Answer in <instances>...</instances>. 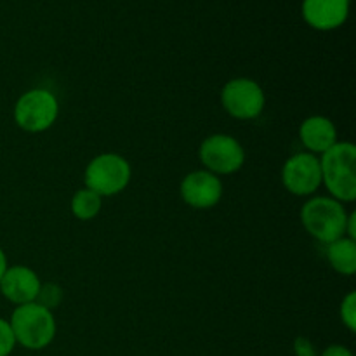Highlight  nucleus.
Here are the masks:
<instances>
[{
    "instance_id": "21",
    "label": "nucleus",
    "mask_w": 356,
    "mask_h": 356,
    "mask_svg": "<svg viewBox=\"0 0 356 356\" xmlns=\"http://www.w3.org/2000/svg\"><path fill=\"white\" fill-rule=\"evenodd\" d=\"M7 268H9V264H7V256H6V252L0 249V280H2V277H3V273H6Z\"/></svg>"
},
{
    "instance_id": "17",
    "label": "nucleus",
    "mask_w": 356,
    "mask_h": 356,
    "mask_svg": "<svg viewBox=\"0 0 356 356\" xmlns=\"http://www.w3.org/2000/svg\"><path fill=\"white\" fill-rule=\"evenodd\" d=\"M14 348H16V339H14L9 320L0 318V356H9Z\"/></svg>"
},
{
    "instance_id": "19",
    "label": "nucleus",
    "mask_w": 356,
    "mask_h": 356,
    "mask_svg": "<svg viewBox=\"0 0 356 356\" xmlns=\"http://www.w3.org/2000/svg\"><path fill=\"white\" fill-rule=\"evenodd\" d=\"M318 356H353V353H351L350 348L343 346V344H330Z\"/></svg>"
},
{
    "instance_id": "13",
    "label": "nucleus",
    "mask_w": 356,
    "mask_h": 356,
    "mask_svg": "<svg viewBox=\"0 0 356 356\" xmlns=\"http://www.w3.org/2000/svg\"><path fill=\"white\" fill-rule=\"evenodd\" d=\"M327 259L337 273L351 277L356 273V242L348 236H343V238L329 243Z\"/></svg>"
},
{
    "instance_id": "14",
    "label": "nucleus",
    "mask_w": 356,
    "mask_h": 356,
    "mask_svg": "<svg viewBox=\"0 0 356 356\" xmlns=\"http://www.w3.org/2000/svg\"><path fill=\"white\" fill-rule=\"evenodd\" d=\"M72 212L76 219L80 221H90L99 214L101 207H103V197L94 193L89 188H82L76 191L72 198Z\"/></svg>"
},
{
    "instance_id": "16",
    "label": "nucleus",
    "mask_w": 356,
    "mask_h": 356,
    "mask_svg": "<svg viewBox=\"0 0 356 356\" xmlns=\"http://www.w3.org/2000/svg\"><path fill=\"white\" fill-rule=\"evenodd\" d=\"M341 322L344 323L350 332L356 330V292H350V294L344 296L343 302H341Z\"/></svg>"
},
{
    "instance_id": "7",
    "label": "nucleus",
    "mask_w": 356,
    "mask_h": 356,
    "mask_svg": "<svg viewBox=\"0 0 356 356\" xmlns=\"http://www.w3.org/2000/svg\"><path fill=\"white\" fill-rule=\"evenodd\" d=\"M221 103L226 113L238 120H254L259 117L266 104L264 90L256 80L232 79L221 90Z\"/></svg>"
},
{
    "instance_id": "6",
    "label": "nucleus",
    "mask_w": 356,
    "mask_h": 356,
    "mask_svg": "<svg viewBox=\"0 0 356 356\" xmlns=\"http://www.w3.org/2000/svg\"><path fill=\"white\" fill-rule=\"evenodd\" d=\"M198 159L205 170L216 176H228L238 172L245 163V149L238 139L229 134H212L202 141Z\"/></svg>"
},
{
    "instance_id": "20",
    "label": "nucleus",
    "mask_w": 356,
    "mask_h": 356,
    "mask_svg": "<svg viewBox=\"0 0 356 356\" xmlns=\"http://www.w3.org/2000/svg\"><path fill=\"white\" fill-rule=\"evenodd\" d=\"M344 236H348V238L355 240V242H356V212H351V214H348L346 233H344Z\"/></svg>"
},
{
    "instance_id": "9",
    "label": "nucleus",
    "mask_w": 356,
    "mask_h": 356,
    "mask_svg": "<svg viewBox=\"0 0 356 356\" xmlns=\"http://www.w3.org/2000/svg\"><path fill=\"white\" fill-rule=\"evenodd\" d=\"M222 197V183L219 176L209 170H193L181 181V198L190 207L205 211L219 204Z\"/></svg>"
},
{
    "instance_id": "18",
    "label": "nucleus",
    "mask_w": 356,
    "mask_h": 356,
    "mask_svg": "<svg viewBox=\"0 0 356 356\" xmlns=\"http://www.w3.org/2000/svg\"><path fill=\"white\" fill-rule=\"evenodd\" d=\"M294 355L296 356H318L315 344L308 339V337H296L294 341Z\"/></svg>"
},
{
    "instance_id": "15",
    "label": "nucleus",
    "mask_w": 356,
    "mask_h": 356,
    "mask_svg": "<svg viewBox=\"0 0 356 356\" xmlns=\"http://www.w3.org/2000/svg\"><path fill=\"white\" fill-rule=\"evenodd\" d=\"M63 298H65V292H63V289L59 287L58 284H52V282H49V284H42L40 285V291H38V296L37 299H35V302H38L40 306H44V308L47 309H54L58 308L59 305H61Z\"/></svg>"
},
{
    "instance_id": "10",
    "label": "nucleus",
    "mask_w": 356,
    "mask_h": 356,
    "mask_svg": "<svg viewBox=\"0 0 356 356\" xmlns=\"http://www.w3.org/2000/svg\"><path fill=\"white\" fill-rule=\"evenodd\" d=\"M40 285V278L31 268L16 264V266L7 268L3 273L2 280H0V292L7 301L21 306L37 299Z\"/></svg>"
},
{
    "instance_id": "8",
    "label": "nucleus",
    "mask_w": 356,
    "mask_h": 356,
    "mask_svg": "<svg viewBox=\"0 0 356 356\" xmlns=\"http://www.w3.org/2000/svg\"><path fill=\"white\" fill-rule=\"evenodd\" d=\"M282 184L296 197H309L322 186L320 159L313 153L301 152L287 159L282 167Z\"/></svg>"
},
{
    "instance_id": "1",
    "label": "nucleus",
    "mask_w": 356,
    "mask_h": 356,
    "mask_svg": "<svg viewBox=\"0 0 356 356\" xmlns=\"http://www.w3.org/2000/svg\"><path fill=\"white\" fill-rule=\"evenodd\" d=\"M356 148L350 141H337L320 156L322 184L334 200L350 204L356 198Z\"/></svg>"
},
{
    "instance_id": "11",
    "label": "nucleus",
    "mask_w": 356,
    "mask_h": 356,
    "mask_svg": "<svg viewBox=\"0 0 356 356\" xmlns=\"http://www.w3.org/2000/svg\"><path fill=\"white\" fill-rule=\"evenodd\" d=\"M350 0H305L302 16L316 30H334L346 21Z\"/></svg>"
},
{
    "instance_id": "2",
    "label": "nucleus",
    "mask_w": 356,
    "mask_h": 356,
    "mask_svg": "<svg viewBox=\"0 0 356 356\" xmlns=\"http://www.w3.org/2000/svg\"><path fill=\"white\" fill-rule=\"evenodd\" d=\"M9 323L16 344L30 351H40L51 346L56 337V330H58L51 309L44 308L35 301L16 306Z\"/></svg>"
},
{
    "instance_id": "3",
    "label": "nucleus",
    "mask_w": 356,
    "mask_h": 356,
    "mask_svg": "<svg viewBox=\"0 0 356 356\" xmlns=\"http://www.w3.org/2000/svg\"><path fill=\"white\" fill-rule=\"evenodd\" d=\"M301 221L313 238L329 245L346 233L348 212L332 197H313L302 205Z\"/></svg>"
},
{
    "instance_id": "12",
    "label": "nucleus",
    "mask_w": 356,
    "mask_h": 356,
    "mask_svg": "<svg viewBox=\"0 0 356 356\" xmlns=\"http://www.w3.org/2000/svg\"><path fill=\"white\" fill-rule=\"evenodd\" d=\"M299 139L308 153L322 155L337 143V129L330 118L313 115L306 118L299 127Z\"/></svg>"
},
{
    "instance_id": "4",
    "label": "nucleus",
    "mask_w": 356,
    "mask_h": 356,
    "mask_svg": "<svg viewBox=\"0 0 356 356\" xmlns=\"http://www.w3.org/2000/svg\"><path fill=\"white\" fill-rule=\"evenodd\" d=\"M131 163L117 153H103L89 162L83 174L86 188L99 197H115L131 183Z\"/></svg>"
},
{
    "instance_id": "5",
    "label": "nucleus",
    "mask_w": 356,
    "mask_h": 356,
    "mask_svg": "<svg viewBox=\"0 0 356 356\" xmlns=\"http://www.w3.org/2000/svg\"><path fill=\"white\" fill-rule=\"evenodd\" d=\"M59 115L58 97L47 89H31L14 104V122L26 132H44Z\"/></svg>"
}]
</instances>
